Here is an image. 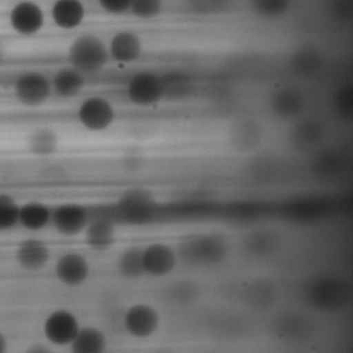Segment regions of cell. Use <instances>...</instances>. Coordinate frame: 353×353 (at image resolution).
Instances as JSON below:
<instances>
[{
	"label": "cell",
	"instance_id": "9c48e42d",
	"mask_svg": "<svg viewBox=\"0 0 353 353\" xmlns=\"http://www.w3.org/2000/svg\"><path fill=\"white\" fill-rule=\"evenodd\" d=\"M90 208L78 203H63L52 210L51 225L65 236H75L85 230L90 222Z\"/></svg>",
	"mask_w": 353,
	"mask_h": 353
},
{
	"label": "cell",
	"instance_id": "4fadbf2b",
	"mask_svg": "<svg viewBox=\"0 0 353 353\" xmlns=\"http://www.w3.org/2000/svg\"><path fill=\"white\" fill-rule=\"evenodd\" d=\"M108 50L113 61L121 65H131L141 57L143 44L136 32L121 30L111 39Z\"/></svg>",
	"mask_w": 353,
	"mask_h": 353
},
{
	"label": "cell",
	"instance_id": "6da1fadb",
	"mask_svg": "<svg viewBox=\"0 0 353 353\" xmlns=\"http://www.w3.org/2000/svg\"><path fill=\"white\" fill-rule=\"evenodd\" d=\"M68 59L70 67L83 76L100 73L111 59L108 46L94 34H82L75 39L68 51Z\"/></svg>",
	"mask_w": 353,
	"mask_h": 353
},
{
	"label": "cell",
	"instance_id": "484cf974",
	"mask_svg": "<svg viewBox=\"0 0 353 353\" xmlns=\"http://www.w3.org/2000/svg\"><path fill=\"white\" fill-rule=\"evenodd\" d=\"M24 353H53L49 347L45 346L42 344L32 345V346L28 347Z\"/></svg>",
	"mask_w": 353,
	"mask_h": 353
},
{
	"label": "cell",
	"instance_id": "603a6c76",
	"mask_svg": "<svg viewBox=\"0 0 353 353\" xmlns=\"http://www.w3.org/2000/svg\"><path fill=\"white\" fill-rule=\"evenodd\" d=\"M20 205L9 194L0 193V231H9L19 225Z\"/></svg>",
	"mask_w": 353,
	"mask_h": 353
},
{
	"label": "cell",
	"instance_id": "3957f363",
	"mask_svg": "<svg viewBox=\"0 0 353 353\" xmlns=\"http://www.w3.org/2000/svg\"><path fill=\"white\" fill-rule=\"evenodd\" d=\"M125 332L136 340H148L160 332L162 314L148 301H138L127 307L123 316Z\"/></svg>",
	"mask_w": 353,
	"mask_h": 353
},
{
	"label": "cell",
	"instance_id": "7402d4cb",
	"mask_svg": "<svg viewBox=\"0 0 353 353\" xmlns=\"http://www.w3.org/2000/svg\"><path fill=\"white\" fill-rule=\"evenodd\" d=\"M276 290L274 284L270 281L258 280L249 283L245 289V299L248 303L254 307H262L272 301L274 297Z\"/></svg>",
	"mask_w": 353,
	"mask_h": 353
},
{
	"label": "cell",
	"instance_id": "d4e9b609",
	"mask_svg": "<svg viewBox=\"0 0 353 353\" xmlns=\"http://www.w3.org/2000/svg\"><path fill=\"white\" fill-rule=\"evenodd\" d=\"M131 0H101L99 6L109 15L121 16L130 13Z\"/></svg>",
	"mask_w": 353,
	"mask_h": 353
},
{
	"label": "cell",
	"instance_id": "83f0119b",
	"mask_svg": "<svg viewBox=\"0 0 353 353\" xmlns=\"http://www.w3.org/2000/svg\"><path fill=\"white\" fill-rule=\"evenodd\" d=\"M5 48H3V44L0 43V63H3V59H5Z\"/></svg>",
	"mask_w": 353,
	"mask_h": 353
},
{
	"label": "cell",
	"instance_id": "7a4b0ae2",
	"mask_svg": "<svg viewBox=\"0 0 353 353\" xmlns=\"http://www.w3.org/2000/svg\"><path fill=\"white\" fill-rule=\"evenodd\" d=\"M144 276L164 280L172 276L181 262L179 249L164 241H154L141 247Z\"/></svg>",
	"mask_w": 353,
	"mask_h": 353
},
{
	"label": "cell",
	"instance_id": "8992f818",
	"mask_svg": "<svg viewBox=\"0 0 353 353\" xmlns=\"http://www.w3.org/2000/svg\"><path fill=\"white\" fill-rule=\"evenodd\" d=\"M80 327L79 320L73 312L67 309H57L51 312L45 319L43 334L53 346H70Z\"/></svg>",
	"mask_w": 353,
	"mask_h": 353
},
{
	"label": "cell",
	"instance_id": "44dd1931",
	"mask_svg": "<svg viewBox=\"0 0 353 353\" xmlns=\"http://www.w3.org/2000/svg\"><path fill=\"white\" fill-rule=\"evenodd\" d=\"M117 268L121 276L127 279H139L144 276L142 268L141 247H130L123 250L117 260Z\"/></svg>",
	"mask_w": 353,
	"mask_h": 353
},
{
	"label": "cell",
	"instance_id": "52a82bcc",
	"mask_svg": "<svg viewBox=\"0 0 353 353\" xmlns=\"http://www.w3.org/2000/svg\"><path fill=\"white\" fill-rule=\"evenodd\" d=\"M14 94L24 106H41L53 94L51 80L39 72H26L14 82Z\"/></svg>",
	"mask_w": 353,
	"mask_h": 353
},
{
	"label": "cell",
	"instance_id": "30bf717a",
	"mask_svg": "<svg viewBox=\"0 0 353 353\" xmlns=\"http://www.w3.org/2000/svg\"><path fill=\"white\" fill-rule=\"evenodd\" d=\"M54 274L59 282L67 287L85 284L92 274V265L85 255L79 252H68L57 259Z\"/></svg>",
	"mask_w": 353,
	"mask_h": 353
},
{
	"label": "cell",
	"instance_id": "4316f807",
	"mask_svg": "<svg viewBox=\"0 0 353 353\" xmlns=\"http://www.w3.org/2000/svg\"><path fill=\"white\" fill-rule=\"evenodd\" d=\"M9 352V341L3 332H0V353Z\"/></svg>",
	"mask_w": 353,
	"mask_h": 353
},
{
	"label": "cell",
	"instance_id": "277c9868",
	"mask_svg": "<svg viewBox=\"0 0 353 353\" xmlns=\"http://www.w3.org/2000/svg\"><path fill=\"white\" fill-rule=\"evenodd\" d=\"M90 212V222L83 232L86 243L94 251H106L117 239V222L113 206H92Z\"/></svg>",
	"mask_w": 353,
	"mask_h": 353
},
{
	"label": "cell",
	"instance_id": "8fae6325",
	"mask_svg": "<svg viewBox=\"0 0 353 353\" xmlns=\"http://www.w3.org/2000/svg\"><path fill=\"white\" fill-rule=\"evenodd\" d=\"M80 123L92 132H103L111 127L115 119L113 105L103 97L86 99L78 109Z\"/></svg>",
	"mask_w": 353,
	"mask_h": 353
},
{
	"label": "cell",
	"instance_id": "5bb4252c",
	"mask_svg": "<svg viewBox=\"0 0 353 353\" xmlns=\"http://www.w3.org/2000/svg\"><path fill=\"white\" fill-rule=\"evenodd\" d=\"M15 258L23 270L37 272L50 261L51 250L42 239H26L17 245Z\"/></svg>",
	"mask_w": 353,
	"mask_h": 353
},
{
	"label": "cell",
	"instance_id": "cb8c5ba5",
	"mask_svg": "<svg viewBox=\"0 0 353 353\" xmlns=\"http://www.w3.org/2000/svg\"><path fill=\"white\" fill-rule=\"evenodd\" d=\"M162 3L158 0H135L132 1L130 13L140 19H152L160 15Z\"/></svg>",
	"mask_w": 353,
	"mask_h": 353
},
{
	"label": "cell",
	"instance_id": "ac0fdd59",
	"mask_svg": "<svg viewBox=\"0 0 353 353\" xmlns=\"http://www.w3.org/2000/svg\"><path fill=\"white\" fill-rule=\"evenodd\" d=\"M52 19L65 30L79 28L85 18V8L78 0H59L52 7Z\"/></svg>",
	"mask_w": 353,
	"mask_h": 353
},
{
	"label": "cell",
	"instance_id": "7c38bea8",
	"mask_svg": "<svg viewBox=\"0 0 353 353\" xmlns=\"http://www.w3.org/2000/svg\"><path fill=\"white\" fill-rule=\"evenodd\" d=\"M10 23L17 34L26 37L34 36L44 26V12L36 3L20 1L14 6L10 13Z\"/></svg>",
	"mask_w": 353,
	"mask_h": 353
},
{
	"label": "cell",
	"instance_id": "d6986e66",
	"mask_svg": "<svg viewBox=\"0 0 353 353\" xmlns=\"http://www.w3.org/2000/svg\"><path fill=\"white\" fill-rule=\"evenodd\" d=\"M52 210L42 202L32 201L20 205L19 225L28 231H41L51 224Z\"/></svg>",
	"mask_w": 353,
	"mask_h": 353
},
{
	"label": "cell",
	"instance_id": "ba28073f",
	"mask_svg": "<svg viewBox=\"0 0 353 353\" xmlns=\"http://www.w3.org/2000/svg\"><path fill=\"white\" fill-rule=\"evenodd\" d=\"M112 206L117 224H140L145 222L152 210V199L141 190L128 192Z\"/></svg>",
	"mask_w": 353,
	"mask_h": 353
},
{
	"label": "cell",
	"instance_id": "9a60e30c",
	"mask_svg": "<svg viewBox=\"0 0 353 353\" xmlns=\"http://www.w3.org/2000/svg\"><path fill=\"white\" fill-rule=\"evenodd\" d=\"M227 253L226 241L216 234H205L190 241L188 254L196 262L214 264L224 259Z\"/></svg>",
	"mask_w": 353,
	"mask_h": 353
},
{
	"label": "cell",
	"instance_id": "e0dca14e",
	"mask_svg": "<svg viewBox=\"0 0 353 353\" xmlns=\"http://www.w3.org/2000/svg\"><path fill=\"white\" fill-rule=\"evenodd\" d=\"M52 92L61 99L79 96L85 88V76L72 67L59 70L51 79Z\"/></svg>",
	"mask_w": 353,
	"mask_h": 353
},
{
	"label": "cell",
	"instance_id": "ffe728a7",
	"mask_svg": "<svg viewBox=\"0 0 353 353\" xmlns=\"http://www.w3.org/2000/svg\"><path fill=\"white\" fill-rule=\"evenodd\" d=\"M59 136L50 128H40L28 138V148L34 156H51L59 148Z\"/></svg>",
	"mask_w": 353,
	"mask_h": 353
},
{
	"label": "cell",
	"instance_id": "5b68a950",
	"mask_svg": "<svg viewBox=\"0 0 353 353\" xmlns=\"http://www.w3.org/2000/svg\"><path fill=\"white\" fill-rule=\"evenodd\" d=\"M127 96L137 106H154L166 97L165 80L154 72L136 73L128 81Z\"/></svg>",
	"mask_w": 353,
	"mask_h": 353
},
{
	"label": "cell",
	"instance_id": "2e32d148",
	"mask_svg": "<svg viewBox=\"0 0 353 353\" xmlns=\"http://www.w3.org/2000/svg\"><path fill=\"white\" fill-rule=\"evenodd\" d=\"M69 347L71 353H107L108 336L98 326H81Z\"/></svg>",
	"mask_w": 353,
	"mask_h": 353
}]
</instances>
